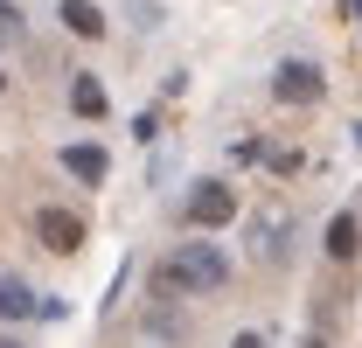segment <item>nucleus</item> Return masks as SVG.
<instances>
[{
	"mask_svg": "<svg viewBox=\"0 0 362 348\" xmlns=\"http://www.w3.org/2000/svg\"><path fill=\"white\" fill-rule=\"evenodd\" d=\"M223 286H230V258L216 244H181L175 265H160V279H153L160 300H175V293H223Z\"/></svg>",
	"mask_w": 362,
	"mask_h": 348,
	"instance_id": "nucleus-1",
	"label": "nucleus"
},
{
	"mask_svg": "<svg viewBox=\"0 0 362 348\" xmlns=\"http://www.w3.org/2000/svg\"><path fill=\"white\" fill-rule=\"evenodd\" d=\"M272 98H279V105H320V98H327L320 63H307V56H300V63H279V70H272Z\"/></svg>",
	"mask_w": 362,
	"mask_h": 348,
	"instance_id": "nucleus-2",
	"label": "nucleus"
},
{
	"mask_svg": "<svg viewBox=\"0 0 362 348\" xmlns=\"http://www.w3.org/2000/svg\"><path fill=\"white\" fill-rule=\"evenodd\" d=\"M230 216H237V188L230 181H195L188 188V223L195 230H223Z\"/></svg>",
	"mask_w": 362,
	"mask_h": 348,
	"instance_id": "nucleus-3",
	"label": "nucleus"
},
{
	"mask_svg": "<svg viewBox=\"0 0 362 348\" xmlns=\"http://www.w3.org/2000/svg\"><path fill=\"white\" fill-rule=\"evenodd\" d=\"M286 251H293V216H286V209H258V216H251V258L258 265H286Z\"/></svg>",
	"mask_w": 362,
	"mask_h": 348,
	"instance_id": "nucleus-4",
	"label": "nucleus"
},
{
	"mask_svg": "<svg viewBox=\"0 0 362 348\" xmlns=\"http://www.w3.org/2000/svg\"><path fill=\"white\" fill-rule=\"evenodd\" d=\"M35 237H42V251H56V258H77L84 251V223L70 216V209H35Z\"/></svg>",
	"mask_w": 362,
	"mask_h": 348,
	"instance_id": "nucleus-5",
	"label": "nucleus"
},
{
	"mask_svg": "<svg viewBox=\"0 0 362 348\" xmlns=\"http://www.w3.org/2000/svg\"><path fill=\"white\" fill-rule=\"evenodd\" d=\"M42 306V293L28 286V279H14V272H0V320H28Z\"/></svg>",
	"mask_w": 362,
	"mask_h": 348,
	"instance_id": "nucleus-6",
	"label": "nucleus"
},
{
	"mask_svg": "<svg viewBox=\"0 0 362 348\" xmlns=\"http://www.w3.org/2000/svg\"><path fill=\"white\" fill-rule=\"evenodd\" d=\"M63 28H70L77 42H98V35H105V14H98V0H63Z\"/></svg>",
	"mask_w": 362,
	"mask_h": 348,
	"instance_id": "nucleus-7",
	"label": "nucleus"
},
{
	"mask_svg": "<svg viewBox=\"0 0 362 348\" xmlns=\"http://www.w3.org/2000/svg\"><path fill=\"white\" fill-rule=\"evenodd\" d=\"M63 168L77 174L84 188H98V181L112 174V161H105V146H70V153H63Z\"/></svg>",
	"mask_w": 362,
	"mask_h": 348,
	"instance_id": "nucleus-8",
	"label": "nucleus"
},
{
	"mask_svg": "<svg viewBox=\"0 0 362 348\" xmlns=\"http://www.w3.org/2000/svg\"><path fill=\"white\" fill-rule=\"evenodd\" d=\"M362 251V223L356 216H334L327 223V258H356Z\"/></svg>",
	"mask_w": 362,
	"mask_h": 348,
	"instance_id": "nucleus-9",
	"label": "nucleus"
},
{
	"mask_svg": "<svg viewBox=\"0 0 362 348\" xmlns=\"http://www.w3.org/2000/svg\"><path fill=\"white\" fill-rule=\"evenodd\" d=\"M70 105H77V119H105V84L77 70V84H70Z\"/></svg>",
	"mask_w": 362,
	"mask_h": 348,
	"instance_id": "nucleus-10",
	"label": "nucleus"
},
{
	"mask_svg": "<svg viewBox=\"0 0 362 348\" xmlns=\"http://www.w3.org/2000/svg\"><path fill=\"white\" fill-rule=\"evenodd\" d=\"M0 42H21V7L0 0Z\"/></svg>",
	"mask_w": 362,
	"mask_h": 348,
	"instance_id": "nucleus-11",
	"label": "nucleus"
},
{
	"mask_svg": "<svg viewBox=\"0 0 362 348\" xmlns=\"http://www.w3.org/2000/svg\"><path fill=\"white\" fill-rule=\"evenodd\" d=\"M230 348H265V335H237V342H230Z\"/></svg>",
	"mask_w": 362,
	"mask_h": 348,
	"instance_id": "nucleus-12",
	"label": "nucleus"
},
{
	"mask_svg": "<svg viewBox=\"0 0 362 348\" xmlns=\"http://www.w3.org/2000/svg\"><path fill=\"white\" fill-rule=\"evenodd\" d=\"M0 348H21V342H0Z\"/></svg>",
	"mask_w": 362,
	"mask_h": 348,
	"instance_id": "nucleus-13",
	"label": "nucleus"
},
{
	"mask_svg": "<svg viewBox=\"0 0 362 348\" xmlns=\"http://www.w3.org/2000/svg\"><path fill=\"white\" fill-rule=\"evenodd\" d=\"M0 91H7V77H0Z\"/></svg>",
	"mask_w": 362,
	"mask_h": 348,
	"instance_id": "nucleus-14",
	"label": "nucleus"
},
{
	"mask_svg": "<svg viewBox=\"0 0 362 348\" xmlns=\"http://www.w3.org/2000/svg\"><path fill=\"white\" fill-rule=\"evenodd\" d=\"M307 348H320V342H307Z\"/></svg>",
	"mask_w": 362,
	"mask_h": 348,
	"instance_id": "nucleus-15",
	"label": "nucleus"
}]
</instances>
